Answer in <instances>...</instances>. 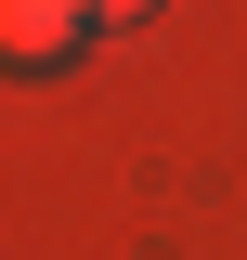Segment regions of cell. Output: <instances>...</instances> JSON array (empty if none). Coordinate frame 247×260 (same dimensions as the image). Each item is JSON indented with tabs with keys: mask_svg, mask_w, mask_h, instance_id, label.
<instances>
[{
	"mask_svg": "<svg viewBox=\"0 0 247 260\" xmlns=\"http://www.w3.org/2000/svg\"><path fill=\"white\" fill-rule=\"evenodd\" d=\"M104 13H143V0H104Z\"/></svg>",
	"mask_w": 247,
	"mask_h": 260,
	"instance_id": "cell-2",
	"label": "cell"
},
{
	"mask_svg": "<svg viewBox=\"0 0 247 260\" xmlns=\"http://www.w3.org/2000/svg\"><path fill=\"white\" fill-rule=\"evenodd\" d=\"M91 39V0H0V52L13 65H65Z\"/></svg>",
	"mask_w": 247,
	"mask_h": 260,
	"instance_id": "cell-1",
	"label": "cell"
}]
</instances>
